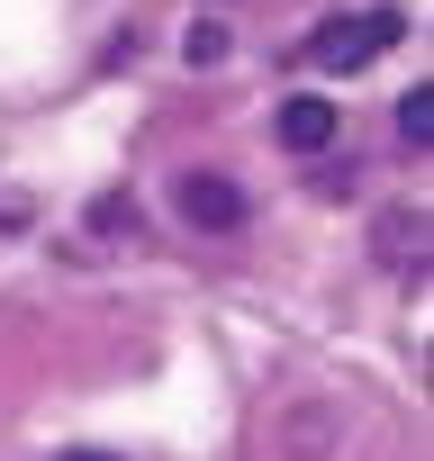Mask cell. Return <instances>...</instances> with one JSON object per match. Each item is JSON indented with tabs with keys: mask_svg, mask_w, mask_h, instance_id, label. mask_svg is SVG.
I'll use <instances>...</instances> for the list:
<instances>
[{
	"mask_svg": "<svg viewBox=\"0 0 434 461\" xmlns=\"http://www.w3.org/2000/svg\"><path fill=\"white\" fill-rule=\"evenodd\" d=\"M172 208L199 226V236H236V226H245V190L217 181V172H181L172 181Z\"/></svg>",
	"mask_w": 434,
	"mask_h": 461,
	"instance_id": "obj_2",
	"label": "cell"
},
{
	"mask_svg": "<svg viewBox=\"0 0 434 461\" xmlns=\"http://www.w3.org/2000/svg\"><path fill=\"white\" fill-rule=\"evenodd\" d=\"M398 37H407L398 10H335V19L308 37V64H317V73H362V64H380Z\"/></svg>",
	"mask_w": 434,
	"mask_h": 461,
	"instance_id": "obj_1",
	"label": "cell"
},
{
	"mask_svg": "<svg viewBox=\"0 0 434 461\" xmlns=\"http://www.w3.org/2000/svg\"><path fill=\"white\" fill-rule=\"evenodd\" d=\"M181 55H190V64H217V55H227V28H217V19H199V28L181 37Z\"/></svg>",
	"mask_w": 434,
	"mask_h": 461,
	"instance_id": "obj_5",
	"label": "cell"
},
{
	"mask_svg": "<svg viewBox=\"0 0 434 461\" xmlns=\"http://www.w3.org/2000/svg\"><path fill=\"white\" fill-rule=\"evenodd\" d=\"M55 461H127V452H55Z\"/></svg>",
	"mask_w": 434,
	"mask_h": 461,
	"instance_id": "obj_8",
	"label": "cell"
},
{
	"mask_svg": "<svg viewBox=\"0 0 434 461\" xmlns=\"http://www.w3.org/2000/svg\"><path fill=\"white\" fill-rule=\"evenodd\" d=\"M91 226H100V236H136V199H100Z\"/></svg>",
	"mask_w": 434,
	"mask_h": 461,
	"instance_id": "obj_6",
	"label": "cell"
},
{
	"mask_svg": "<svg viewBox=\"0 0 434 461\" xmlns=\"http://www.w3.org/2000/svg\"><path fill=\"white\" fill-rule=\"evenodd\" d=\"M272 127H281L290 154H326V145H335V100H326V91H299V100H281Z\"/></svg>",
	"mask_w": 434,
	"mask_h": 461,
	"instance_id": "obj_3",
	"label": "cell"
},
{
	"mask_svg": "<svg viewBox=\"0 0 434 461\" xmlns=\"http://www.w3.org/2000/svg\"><path fill=\"white\" fill-rule=\"evenodd\" d=\"M398 136H407V145H416V154H425V145H434V82H416V91H407V100H398Z\"/></svg>",
	"mask_w": 434,
	"mask_h": 461,
	"instance_id": "obj_4",
	"label": "cell"
},
{
	"mask_svg": "<svg viewBox=\"0 0 434 461\" xmlns=\"http://www.w3.org/2000/svg\"><path fill=\"white\" fill-rule=\"evenodd\" d=\"M28 217V199H10V190H0V226H19Z\"/></svg>",
	"mask_w": 434,
	"mask_h": 461,
	"instance_id": "obj_7",
	"label": "cell"
}]
</instances>
